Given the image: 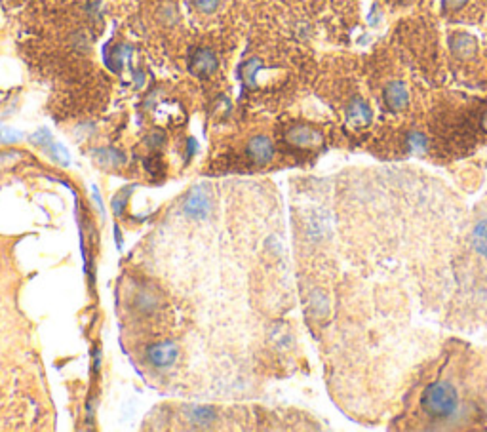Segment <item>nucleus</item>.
I'll return each instance as SVG.
<instances>
[{"label":"nucleus","instance_id":"1","mask_svg":"<svg viewBox=\"0 0 487 432\" xmlns=\"http://www.w3.org/2000/svg\"><path fill=\"white\" fill-rule=\"evenodd\" d=\"M421 408L434 419L451 417L459 408L457 390L447 381L430 383L422 392Z\"/></svg>","mask_w":487,"mask_h":432},{"label":"nucleus","instance_id":"2","mask_svg":"<svg viewBox=\"0 0 487 432\" xmlns=\"http://www.w3.org/2000/svg\"><path fill=\"white\" fill-rule=\"evenodd\" d=\"M183 212L187 213L190 219H206L210 215L211 194L206 191L204 185H197L195 189H190L183 202Z\"/></svg>","mask_w":487,"mask_h":432},{"label":"nucleus","instance_id":"3","mask_svg":"<svg viewBox=\"0 0 487 432\" xmlns=\"http://www.w3.org/2000/svg\"><path fill=\"white\" fill-rule=\"evenodd\" d=\"M451 56L459 61H468V59L476 58L478 53V40L468 33H453L447 40Z\"/></svg>","mask_w":487,"mask_h":432},{"label":"nucleus","instance_id":"4","mask_svg":"<svg viewBox=\"0 0 487 432\" xmlns=\"http://www.w3.org/2000/svg\"><path fill=\"white\" fill-rule=\"evenodd\" d=\"M179 354V347L174 341H162V343L151 344L147 351V358L154 367H170Z\"/></svg>","mask_w":487,"mask_h":432},{"label":"nucleus","instance_id":"5","mask_svg":"<svg viewBox=\"0 0 487 432\" xmlns=\"http://www.w3.org/2000/svg\"><path fill=\"white\" fill-rule=\"evenodd\" d=\"M383 99H385V105L388 109L400 113V110L407 109V105H409V90L400 81L388 82L383 90Z\"/></svg>","mask_w":487,"mask_h":432},{"label":"nucleus","instance_id":"6","mask_svg":"<svg viewBox=\"0 0 487 432\" xmlns=\"http://www.w3.org/2000/svg\"><path fill=\"white\" fill-rule=\"evenodd\" d=\"M286 138L291 145L301 147V149H311V147H318L322 143V133L306 124L293 126Z\"/></svg>","mask_w":487,"mask_h":432},{"label":"nucleus","instance_id":"7","mask_svg":"<svg viewBox=\"0 0 487 432\" xmlns=\"http://www.w3.org/2000/svg\"><path fill=\"white\" fill-rule=\"evenodd\" d=\"M217 65L219 63H217V58H215V53H213L211 50H208V48H200V50H197L195 53H192L189 69H190V73L197 74V76H208V74L217 71Z\"/></svg>","mask_w":487,"mask_h":432},{"label":"nucleus","instance_id":"8","mask_svg":"<svg viewBox=\"0 0 487 432\" xmlns=\"http://www.w3.org/2000/svg\"><path fill=\"white\" fill-rule=\"evenodd\" d=\"M247 154L255 164H269L274 158V145L267 135H255L247 145Z\"/></svg>","mask_w":487,"mask_h":432},{"label":"nucleus","instance_id":"9","mask_svg":"<svg viewBox=\"0 0 487 432\" xmlns=\"http://www.w3.org/2000/svg\"><path fill=\"white\" fill-rule=\"evenodd\" d=\"M347 120L352 126H368L373 120V110L362 97H354L347 107Z\"/></svg>","mask_w":487,"mask_h":432},{"label":"nucleus","instance_id":"10","mask_svg":"<svg viewBox=\"0 0 487 432\" xmlns=\"http://www.w3.org/2000/svg\"><path fill=\"white\" fill-rule=\"evenodd\" d=\"M185 413H187L190 423H195V425H210L217 419V411L210 406H190L185 410Z\"/></svg>","mask_w":487,"mask_h":432},{"label":"nucleus","instance_id":"11","mask_svg":"<svg viewBox=\"0 0 487 432\" xmlns=\"http://www.w3.org/2000/svg\"><path fill=\"white\" fill-rule=\"evenodd\" d=\"M472 248L480 254V256L487 257V217L476 223V227L472 231Z\"/></svg>","mask_w":487,"mask_h":432},{"label":"nucleus","instance_id":"12","mask_svg":"<svg viewBox=\"0 0 487 432\" xmlns=\"http://www.w3.org/2000/svg\"><path fill=\"white\" fill-rule=\"evenodd\" d=\"M406 149L413 154H424L429 149V140L422 132H409L406 135Z\"/></svg>","mask_w":487,"mask_h":432},{"label":"nucleus","instance_id":"13","mask_svg":"<svg viewBox=\"0 0 487 432\" xmlns=\"http://www.w3.org/2000/svg\"><path fill=\"white\" fill-rule=\"evenodd\" d=\"M46 151L50 153L51 158L58 162L59 166H69V164H71V154H69V151L56 140L51 141L50 147H48Z\"/></svg>","mask_w":487,"mask_h":432},{"label":"nucleus","instance_id":"14","mask_svg":"<svg viewBox=\"0 0 487 432\" xmlns=\"http://www.w3.org/2000/svg\"><path fill=\"white\" fill-rule=\"evenodd\" d=\"M94 154L99 164H113V166L124 164V154L115 151V149H99Z\"/></svg>","mask_w":487,"mask_h":432},{"label":"nucleus","instance_id":"15","mask_svg":"<svg viewBox=\"0 0 487 432\" xmlns=\"http://www.w3.org/2000/svg\"><path fill=\"white\" fill-rule=\"evenodd\" d=\"M259 69H261V61H259V59H249L247 63H244V65L240 67L242 78H244L249 86H255V74H257Z\"/></svg>","mask_w":487,"mask_h":432},{"label":"nucleus","instance_id":"16","mask_svg":"<svg viewBox=\"0 0 487 432\" xmlns=\"http://www.w3.org/2000/svg\"><path fill=\"white\" fill-rule=\"evenodd\" d=\"M51 141H53V135H51L48 128H40V130H37V132L31 135V143L40 147V149H48Z\"/></svg>","mask_w":487,"mask_h":432},{"label":"nucleus","instance_id":"17","mask_svg":"<svg viewBox=\"0 0 487 432\" xmlns=\"http://www.w3.org/2000/svg\"><path fill=\"white\" fill-rule=\"evenodd\" d=\"M23 140V132L10 126H0V143H17Z\"/></svg>","mask_w":487,"mask_h":432},{"label":"nucleus","instance_id":"18","mask_svg":"<svg viewBox=\"0 0 487 432\" xmlns=\"http://www.w3.org/2000/svg\"><path fill=\"white\" fill-rule=\"evenodd\" d=\"M130 192H131L130 187H126V189H122L118 194H115V198H113V210H115V213L124 212L126 202H128V198H130Z\"/></svg>","mask_w":487,"mask_h":432},{"label":"nucleus","instance_id":"19","mask_svg":"<svg viewBox=\"0 0 487 432\" xmlns=\"http://www.w3.org/2000/svg\"><path fill=\"white\" fill-rule=\"evenodd\" d=\"M468 4V0H442V12L444 14H453V12H459Z\"/></svg>","mask_w":487,"mask_h":432},{"label":"nucleus","instance_id":"20","mask_svg":"<svg viewBox=\"0 0 487 432\" xmlns=\"http://www.w3.org/2000/svg\"><path fill=\"white\" fill-rule=\"evenodd\" d=\"M221 0H195V6L202 12V14H213L219 8Z\"/></svg>","mask_w":487,"mask_h":432},{"label":"nucleus","instance_id":"21","mask_svg":"<svg viewBox=\"0 0 487 432\" xmlns=\"http://www.w3.org/2000/svg\"><path fill=\"white\" fill-rule=\"evenodd\" d=\"M365 19H368V25H370V27H379L381 22H383V12H381V6H379V4H373Z\"/></svg>","mask_w":487,"mask_h":432},{"label":"nucleus","instance_id":"22","mask_svg":"<svg viewBox=\"0 0 487 432\" xmlns=\"http://www.w3.org/2000/svg\"><path fill=\"white\" fill-rule=\"evenodd\" d=\"M484 128H486V130H487V115H486V117H484Z\"/></svg>","mask_w":487,"mask_h":432}]
</instances>
